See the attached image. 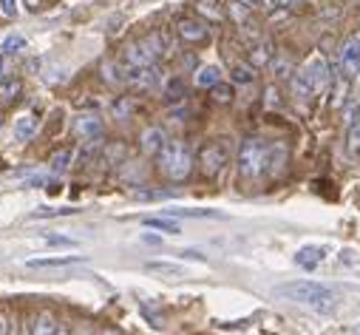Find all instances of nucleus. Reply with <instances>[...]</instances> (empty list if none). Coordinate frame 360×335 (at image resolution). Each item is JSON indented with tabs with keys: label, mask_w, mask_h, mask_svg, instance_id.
<instances>
[{
	"label": "nucleus",
	"mask_w": 360,
	"mask_h": 335,
	"mask_svg": "<svg viewBox=\"0 0 360 335\" xmlns=\"http://www.w3.org/2000/svg\"><path fill=\"white\" fill-rule=\"evenodd\" d=\"M145 227H150V230H162V233H179L182 227H179V222H173V219H162V216H150V219H145Z\"/></svg>",
	"instance_id": "26"
},
{
	"label": "nucleus",
	"mask_w": 360,
	"mask_h": 335,
	"mask_svg": "<svg viewBox=\"0 0 360 335\" xmlns=\"http://www.w3.org/2000/svg\"><path fill=\"white\" fill-rule=\"evenodd\" d=\"M142 241H148V244H159V239H156V236H148V233L142 236Z\"/></svg>",
	"instance_id": "42"
},
{
	"label": "nucleus",
	"mask_w": 360,
	"mask_h": 335,
	"mask_svg": "<svg viewBox=\"0 0 360 335\" xmlns=\"http://www.w3.org/2000/svg\"><path fill=\"white\" fill-rule=\"evenodd\" d=\"M287 165V145L276 142L273 148H266V159H264V174L266 177H278Z\"/></svg>",
	"instance_id": "12"
},
{
	"label": "nucleus",
	"mask_w": 360,
	"mask_h": 335,
	"mask_svg": "<svg viewBox=\"0 0 360 335\" xmlns=\"http://www.w3.org/2000/svg\"><path fill=\"white\" fill-rule=\"evenodd\" d=\"M103 335H117V332H111V329H105V332H103Z\"/></svg>",
	"instance_id": "46"
},
{
	"label": "nucleus",
	"mask_w": 360,
	"mask_h": 335,
	"mask_svg": "<svg viewBox=\"0 0 360 335\" xmlns=\"http://www.w3.org/2000/svg\"><path fill=\"white\" fill-rule=\"evenodd\" d=\"M266 97H269V100H266L269 106H278V91H276V89H269V91H266Z\"/></svg>",
	"instance_id": "39"
},
{
	"label": "nucleus",
	"mask_w": 360,
	"mask_h": 335,
	"mask_svg": "<svg viewBox=\"0 0 360 335\" xmlns=\"http://www.w3.org/2000/svg\"><path fill=\"white\" fill-rule=\"evenodd\" d=\"M230 153H233L230 139H213V142H207V145L199 151L202 174H205V177H216L221 168L230 162Z\"/></svg>",
	"instance_id": "5"
},
{
	"label": "nucleus",
	"mask_w": 360,
	"mask_h": 335,
	"mask_svg": "<svg viewBox=\"0 0 360 335\" xmlns=\"http://www.w3.org/2000/svg\"><path fill=\"white\" fill-rule=\"evenodd\" d=\"M276 6H290V0H273Z\"/></svg>",
	"instance_id": "43"
},
{
	"label": "nucleus",
	"mask_w": 360,
	"mask_h": 335,
	"mask_svg": "<svg viewBox=\"0 0 360 335\" xmlns=\"http://www.w3.org/2000/svg\"><path fill=\"white\" fill-rule=\"evenodd\" d=\"M244 4H250V6H252V9H261V6H264V4H266V0H244Z\"/></svg>",
	"instance_id": "41"
},
{
	"label": "nucleus",
	"mask_w": 360,
	"mask_h": 335,
	"mask_svg": "<svg viewBox=\"0 0 360 335\" xmlns=\"http://www.w3.org/2000/svg\"><path fill=\"white\" fill-rule=\"evenodd\" d=\"M352 335H360V324H354V327H352Z\"/></svg>",
	"instance_id": "44"
},
{
	"label": "nucleus",
	"mask_w": 360,
	"mask_h": 335,
	"mask_svg": "<svg viewBox=\"0 0 360 335\" xmlns=\"http://www.w3.org/2000/svg\"><path fill=\"white\" fill-rule=\"evenodd\" d=\"M292 94L298 97V100H309V97H315L318 91H315V86H312V80L307 77V71L304 68H298L295 74H292Z\"/></svg>",
	"instance_id": "18"
},
{
	"label": "nucleus",
	"mask_w": 360,
	"mask_h": 335,
	"mask_svg": "<svg viewBox=\"0 0 360 335\" xmlns=\"http://www.w3.org/2000/svg\"><path fill=\"white\" fill-rule=\"evenodd\" d=\"M71 213H77L74 208H63V210H51V208H40V210H34L32 216L34 219H51V216H71Z\"/></svg>",
	"instance_id": "29"
},
{
	"label": "nucleus",
	"mask_w": 360,
	"mask_h": 335,
	"mask_svg": "<svg viewBox=\"0 0 360 335\" xmlns=\"http://www.w3.org/2000/svg\"><path fill=\"white\" fill-rule=\"evenodd\" d=\"M176 32L185 43H205L207 40V26L196 18H182L176 23Z\"/></svg>",
	"instance_id": "9"
},
{
	"label": "nucleus",
	"mask_w": 360,
	"mask_h": 335,
	"mask_svg": "<svg viewBox=\"0 0 360 335\" xmlns=\"http://www.w3.org/2000/svg\"><path fill=\"white\" fill-rule=\"evenodd\" d=\"M354 40H357V43H360V32H357V34H354Z\"/></svg>",
	"instance_id": "47"
},
{
	"label": "nucleus",
	"mask_w": 360,
	"mask_h": 335,
	"mask_svg": "<svg viewBox=\"0 0 360 335\" xmlns=\"http://www.w3.org/2000/svg\"><path fill=\"white\" fill-rule=\"evenodd\" d=\"M74 128H77V134H79L82 139H100V134H103V120L94 117V114H82Z\"/></svg>",
	"instance_id": "16"
},
{
	"label": "nucleus",
	"mask_w": 360,
	"mask_h": 335,
	"mask_svg": "<svg viewBox=\"0 0 360 335\" xmlns=\"http://www.w3.org/2000/svg\"><path fill=\"white\" fill-rule=\"evenodd\" d=\"M85 262V256H46V259H29L26 267L32 270H51V267H71Z\"/></svg>",
	"instance_id": "14"
},
{
	"label": "nucleus",
	"mask_w": 360,
	"mask_h": 335,
	"mask_svg": "<svg viewBox=\"0 0 360 335\" xmlns=\"http://www.w3.org/2000/svg\"><path fill=\"white\" fill-rule=\"evenodd\" d=\"M145 270H148V273H159V276H170V279H179V276L185 273L179 265H170V262H148Z\"/></svg>",
	"instance_id": "24"
},
{
	"label": "nucleus",
	"mask_w": 360,
	"mask_h": 335,
	"mask_svg": "<svg viewBox=\"0 0 360 335\" xmlns=\"http://www.w3.org/2000/svg\"><path fill=\"white\" fill-rule=\"evenodd\" d=\"M230 77H233V82H241V86H247V82H252V80H255V65H247V63H233Z\"/></svg>",
	"instance_id": "25"
},
{
	"label": "nucleus",
	"mask_w": 360,
	"mask_h": 335,
	"mask_svg": "<svg viewBox=\"0 0 360 335\" xmlns=\"http://www.w3.org/2000/svg\"><path fill=\"white\" fill-rule=\"evenodd\" d=\"M6 74H9V60L0 57V80H6Z\"/></svg>",
	"instance_id": "38"
},
{
	"label": "nucleus",
	"mask_w": 360,
	"mask_h": 335,
	"mask_svg": "<svg viewBox=\"0 0 360 335\" xmlns=\"http://www.w3.org/2000/svg\"><path fill=\"white\" fill-rule=\"evenodd\" d=\"M68 165H71V151L65 148V151H60V153L51 156L49 171H51V174H65V171H68Z\"/></svg>",
	"instance_id": "27"
},
{
	"label": "nucleus",
	"mask_w": 360,
	"mask_h": 335,
	"mask_svg": "<svg viewBox=\"0 0 360 335\" xmlns=\"http://www.w3.org/2000/svg\"><path fill=\"white\" fill-rule=\"evenodd\" d=\"M264 159H266V145L261 139H244L238 148V174L244 179H255L264 174Z\"/></svg>",
	"instance_id": "4"
},
{
	"label": "nucleus",
	"mask_w": 360,
	"mask_h": 335,
	"mask_svg": "<svg viewBox=\"0 0 360 335\" xmlns=\"http://www.w3.org/2000/svg\"><path fill=\"white\" fill-rule=\"evenodd\" d=\"M301 68H304V71H307V77L312 80V86H315V91H318V94L329 86L332 71H329V63H326V57H323V54H312Z\"/></svg>",
	"instance_id": "7"
},
{
	"label": "nucleus",
	"mask_w": 360,
	"mask_h": 335,
	"mask_svg": "<svg viewBox=\"0 0 360 335\" xmlns=\"http://www.w3.org/2000/svg\"><path fill=\"white\" fill-rule=\"evenodd\" d=\"M46 241L51 247H77V241L74 239H65V236H46Z\"/></svg>",
	"instance_id": "34"
},
{
	"label": "nucleus",
	"mask_w": 360,
	"mask_h": 335,
	"mask_svg": "<svg viewBox=\"0 0 360 335\" xmlns=\"http://www.w3.org/2000/svg\"><path fill=\"white\" fill-rule=\"evenodd\" d=\"M34 134H37V120L32 114H20L15 120V139L18 142H29Z\"/></svg>",
	"instance_id": "20"
},
{
	"label": "nucleus",
	"mask_w": 360,
	"mask_h": 335,
	"mask_svg": "<svg viewBox=\"0 0 360 335\" xmlns=\"http://www.w3.org/2000/svg\"><path fill=\"white\" fill-rule=\"evenodd\" d=\"M276 296L278 298H287L292 304H301V307H309L315 312H332L340 301V296L326 287V284H318V282H290V284H278L276 287Z\"/></svg>",
	"instance_id": "1"
},
{
	"label": "nucleus",
	"mask_w": 360,
	"mask_h": 335,
	"mask_svg": "<svg viewBox=\"0 0 360 335\" xmlns=\"http://www.w3.org/2000/svg\"><path fill=\"white\" fill-rule=\"evenodd\" d=\"M0 335H9V315L0 312Z\"/></svg>",
	"instance_id": "37"
},
{
	"label": "nucleus",
	"mask_w": 360,
	"mask_h": 335,
	"mask_svg": "<svg viewBox=\"0 0 360 335\" xmlns=\"http://www.w3.org/2000/svg\"><path fill=\"white\" fill-rule=\"evenodd\" d=\"M57 335H68V329H63V327H60V329H57Z\"/></svg>",
	"instance_id": "45"
},
{
	"label": "nucleus",
	"mask_w": 360,
	"mask_h": 335,
	"mask_svg": "<svg viewBox=\"0 0 360 335\" xmlns=\"http://www.w3.org/2000/svg\"><path fill=\"white\" fill-rule=\"evenodd\" d=\"M162 80V71L159 65H139V68H128V86H136V89H156Z\"/></svg>",
	"instance_id": "8"
},
{
	"label": "nucleus",
	"mask_w": 360,
	"mask_h": 335,
	"mask_svg": "<svg viewBox=\"0 0 360 335\" xmlns=\"http://www.w3.org/2000/svg\"><path fill=\"white\" fill-rule=\"evenodd\" d=\"M0 12H4L6 18H18V12H20L18 0H0Z\"/></svg>",
	"instance_id": "33"
},
{
	"label": "nucleus",
	"mask_w": 360,
	"mask_h": 335,
	"mask_svg": "<svg viewBox=\"0 0 360 335\" xmlns=\"http://www.w3.org/2000/svg\"><path fill=\"white\" fill-rule=\"evenodd\" d=\"M165 97H167V100H182V97H185V86H182V80H173L170 86L165 89Z\"/></svg>",
	"instance_id": "31"
},
{
	"label": "nucleus",
	"mask_w": 360,
	"mask_h": 335,
	"mask_svg": "<svg viewBox=\"0 0 360 335\" xmlns=\"http://www.w3.org/2000/svg\"><path fill=\"white\" fill-rule=\"evenodd\" d=\"M23 49H26V37H23L20 32H12V34H6L4 40H0V51H4L6 57L18 54V51H23Z\"/></svg>",
	"instance_id": "23"
},
{
	"label": "nucleus",
	"mask_w": 360,
	"mask_h": 335,
	"mask_svg": "<svg viewBox=\"0 0 360 335\" xmlns=\"http://www.w3.org/2000/svg\"><path fill=\"white\" fill-rule=\"evenodd\" d=\"M227 12H230V18L236 20V26H241L244 32H252V34H255L252 6H250V4H244V0H230V4H227Z\"/></svg>",
	"instance_id": "13"
},
{
	"label": "nucleus",
	"mask_w": 360,
	"mask_h": 335,
	"mask_svg": "<svg viewBox=\"0 0 360 335\" xmlns=\"http://www.w3.org/2000/svg\"><path fill=\"white\" fill-rule=\"evenodd\" d=\"M210 91H213V100H216V103H230V100H233V89H230V86H224V82L213 86Z\"/></svg>",
	"instance_id": "30"
},
{
	"label": "nucleus",
	"mask_w": 360,
	"mask_h": 335,
	"mask_svg": "<svg viewBox=\"0 0 360 335\" xmlns=\"http://www.w3.org/2000/svg\"><path fill=\"white\" fill-rule=\"evenodd\" d=\"M323 259H326V247H321V244H304L298 253H295V265L304 267V270H315V267H321Z\"/></svg>",
	"instance_id": "10"
},
{
	"label": "nucleus",
	"mask_w": 360,
	"mask_h": 335,
	"mask_svg": "<svg viewBox=\"0 0 360 335\" xmlns=\"http://www.w3.org/2000/svg\"><path fill=\"white\" fill-rule=\"evenodd\" d=\"M273 68H276V77H278V80H287V77H292V74H295L290 60H276V65H273Z\"/></svg>",
	"instance_id": "32"
},
{
	"label": "nucleus",
	"mask_w": 360,
	"mask_h": 335,
	"mask_svg": "<svg viewBox=\"0 0 360 335\" xmlns=\"http://www.w3.org/2000/svg\"><path fill=\"white\" fill-rule=\"evenodd\" d=\"M269 63H273V43H269L266 37H258V40L252 43V49H250V65L264 68V65H269Z\"/></svg>",
	"instance_id": "15"
},
{
	"label": "nucleus",
	"mask_w": 360,
	"mask_h": 335,
	"mask_svg": "<svg viewBox=\"0 0 360 335\" xmlns=\"http://www.w3.org/2000/svg\"><path fill=\"white\" fill-rule=\"evenodd\" d=\"M338 68H340V91H346L349 82L357 80L360 74V43L354 37H349L340 51H338Z\"/></svg>",
	"instance_id": "6"
},
{
	"label": "nucleus",
	"mask_w": 360,
	"mask_h": 335,
	"mask_svg": "<svg viewBox=\"0 0 360 335\" xmlns=\"http://www.w3.org/2000/svg\"><path fill=\"white\" fill-rule=\"evenodd\" d=\"M219 82H221V68L219 65H202L196 71V86L199 89H213V86H219Z\"/></svg>",
	"instance_id": "21"
},
{
	"label": "nucleus",
	"mask_w": 360,
	"mask_h": 335,
	"mask_svg": "<svg viewBox=\"0 0 360 335\" xmlns=\"http://www.w3.org/2000/svg\"><path fill=\"white\" fill-rule=\"evenodd\" d=\"M26 6H29L32 12H40V9H43V0H26Z\"/></svg>",
	"instance_id": "40"
},
{
	"label": "nucleus",
	"mask_w": 360,
	"mask_h": 335,
	"mask_svg": "<svg viewBox=\"0 0 360 335\" xmlns=\"http://www.w3.org/2000/svg\"><path fill=\"white\" fill-rule=\"evenodd\" d=\"M199 12H202V15H207V18H213V20H219V18H221V9H219L216 0H199Z\"/></svg>",
	"instance_id": "28"
},
{
	"label": "nucleus",
	"mask_w": 360,
	"mask_h": 335,
	"mask_svg": "<svg viewBox=\"0 0 360 335\" xmlns=\"http://www.w3.org/2000/svg\"><path fill=\"white\" fill-rule=\"evenodd\" d=\"M20 91H23V82L20 80H15V77L0 80V103H4V106L18 103L20 100Z\"/></svg>",
	"instance_id": "19"
},
{
	"label": "nucleus",
	"mask_w": 360,
	"mask_h": 335,
	"mask_svg": "<svg viewBox=\"0 0 360 335\" xmlns=\"http://www.w3.org/2000/svg\"><path fill=\"white\" fill-rule=\"evenodd\" d=\"M326 335H335V332H326Z\"/></svg>",
	"instance_id": "48"
},
{
	"label": "nucleus",
	"mask_w": 360,
	"mask_h": 335,
	"mask_svg": "<svg viewBox=\"0 0 360 335\" xmlns=\"http://www.w3.org/2000/svg\"><path fill=\"white\" fill-rule=\"evenodd\" d=\"M165 145H167V139H165V131H162V128H148V131L142 134V151H145L148 156H159Z\"/></svg>",
	"instance_id": "17"
},
{
	"label": "nucleus",
	"mask_w": 360,
	"mask_h": 335,
	"mask_svg": "<svg viewBox=\"0 0 360 335\" xmlns=\"http://www.w3.org/2000/svg\"><path fill=\"white\" fill-rule=\"evenodd\" d=\"M170 216H219V213H213V210H167Z\"/></svg>",
	"instance_id": "35"
},
{
	"label": "nucleus",
	"mask_w": 360,
	"mask_h": 335,
	"mask_svg": "<svg viewBox=\"0 0 360 335\" xmlns=\"http://www.w3.org/2000/svg\"><path fill=\"white\" fill-rule=\"evenodd\" d=\"M340 265H352V267H357L360 265V259H354V250H340Z\"/></svg>",
	"instance_id": "36"
},
{
	"label": "nucleus",
	"mask_w": 360,
	"mask_h": 335,
	"mask_svg": "<svg viewBox=\"0 0 360 335\" xmlns=\"http://www.w3.org/2000/svg\"><path fill=\"white\" fill-rule=\"evenodd\" d=\"M159 168H162V174L173 182H182L191 177L193 171V153L185 142H167L159 153Z\"/></svg>",
	"instance_id": "3"
},
{
	"label": "nucleus",
	"mask_w": 360,
	"mask_h": 335,
	"mask_svg": "<svg viewBox=\"0 0 360 335\" xmlns=\"http://www.w3.org/2000/svg\"><path fill=\"white\" fill-rule=\"evenodd\" d=\"M57 321H54V315L51 312H40L37 318H34V327H32V335H57Z\"/></svg>",
	"instance_id": "22"
},
{
	"label": "nucleus",
	"mask_w": 360,
	"mask_h": 335,
	"mask_svg": "<svg viewBox=\"0 0 360 335\" xmlns=\"http://www.w3.org/2000/svg\"><path fill=\"white\" fill-rule=\"evenodd\" d=\"M346 117H349L346 120V151H349V156L360 159V114H357V108H349Z\"/></svg>",
	"instance_id": "11"
},
{
	"label": "nucleus",
	"mask_w": 360,
	"mask_h": 335,
	"mask_svg": "<svg viewBox=\"0 0 360 335\" xmlns=\"http://www.w3.org/2000/svg\"><path fill=\"white\" fill-rule=\"evenodd\" d=\"M165 51H167L165 34L153 32V34H145V37H139V40H134V43L125 46V51H122V65H125V68L153 65Z\"/></svg>",
	"instance_id": "2"
}]
</instances>
